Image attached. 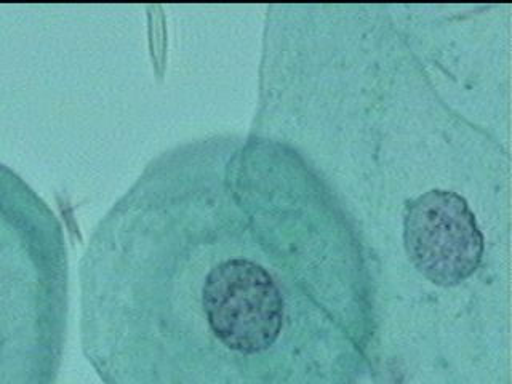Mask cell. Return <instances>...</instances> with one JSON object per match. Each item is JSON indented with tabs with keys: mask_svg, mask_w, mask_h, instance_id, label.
Masks as SVG:
<instances>
[{
	"mask_svg": "<svg viewBox=\"0 0 512 384\" xmlns=\"http://www.w3.org/2000/svg\"><path fill=\"white\" fill-rule=\"evenodd\" d=\"M162 168L98 221L80 343L103 384H359V258L245 180Z\"/></svg>",
	"mask_w": 512,
	"mask_h": 384,
	"instance_id": "1",
	"label": "cell"
},
{
	"mask_svg": "<svg viewBox=\"0 0 512 384\" xmlns=\"http://www.w3.org/2000/svg\"><path fill=\"white\" fill-rule=\"evenodd\" d=\"M69 324V252L53 208L0 164V384H56Z\"/></svg>",
	"mask_w": 512,
	"mask_h": 384,
	"instance_id": "2",
	"label": "cell"
},
{
	"mask_svg": "<svg viewBox=\"0 0 512 384\" xmlns=\"http://www.w3.org/2000/svg\"><path fill=\"white\" fill-rule=\"evenodd\" d=\"M404 247L413 268L437 287H456L479 269L484 232L468 200L431 189L405 205Z\"/></svg>",
	"mask_w": 512,
	"mask_h": 384,
	"instance_id": "3",
	"label": "cell"
}]
</instances>
